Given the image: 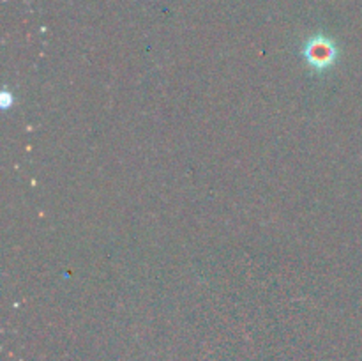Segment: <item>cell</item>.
<instances>
[{"instance_id": "obj_1", "label": "cell", "mask_w": 362, "mask_h": 361, "mask_svg": "<svg viewBox=\"0 0 362 361\" xmlns=\"http://www.w3.org/2000/svg\"><path fill=\"white\" fill-rule=\"evenodd\" d=\"M304 57L313 69H327L336 57V50L332 42L325 38L310 39L304 48Z\"/></svg>"}]
</instances>
